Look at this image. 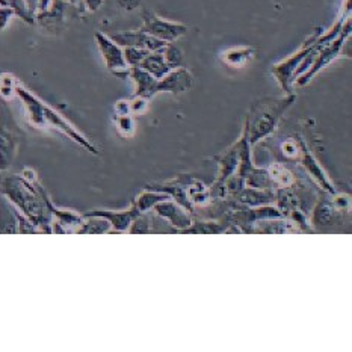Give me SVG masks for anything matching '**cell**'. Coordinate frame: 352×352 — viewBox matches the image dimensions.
<instances>
[{"instance_id":"obj_1","label":"cell","mask_w":352,"mask_h":352,"mask_svg":"<svg viewBox=\"0 0 352 352\" xmlns=\"http://www.w3.org/2000/svg\"><path fill=\"white\" fill-rule=\"evenodd\" d=\"M0 194L5 195L20 213L32 221L40 232H52V201L36 180L29 182L20 174L0 175Z\"/></svg>"},{"instance_id":"obj_2","label":"cell","mask_w":352,"mask_h":352,"mask_svg":"<svg viewBox=\"0 0 352 352\" xmlns=\"http://www.w3.org/2000/svg\"><path fill=\"white\" fill-rule=\"evenodd\" d=\"M15 96L20 98L23 106L26 108L28 120L34 127L55 129L58 132L70 138V140L78 145H80L82 148L88 150L89 153H93V155H98L97 147L88 140V138H85V135H82L72 122H68L58 111L50 108L49 104L41 102L40 98L30 93L29 89L17 85V88H15Z\"/></svg>"},{"instance_id":"obj_3","label":"cell","mask_w":352,"mask_h":352,"mask_svg":"<svg viewBox=\"0 0 352 352\" xmlns=\"http://www.w3.org/2000/svg\"><path fill=\"white\" fill-rule=\"evenodd\" d=\"M295 102V96L289 94L280 100H262L257 102L251 111L250 120L247 122L250 141L257 142L263 136L270 135L277 126L280 117L290 104Z\"/></svg>"},{"instance_id":"obj_4","label":"cell","mask_w":352,"mask_h":352,"mask_svg":"<svg viewBox=\"0 0 352 352\" xmlns=\"http://www.w3.org/2000/svg\"><path fill=\"white\" fill-rule=\"evenodd\" d=\"M20 130L15 124L6 100L0 98V171H8L17 157Z\"/></svg>"},{"instance_id":"obj_5","label":"cell","mask_w":352,"mask_h":352,"mask_svg":"<svg viewBox=\"0 0 352 352\" xmlns=\"http://www.w3.org/2000/svg\"><path fill=\"white\" fill-rule=\"evenodd\" d=\"M349 35H351V17H348L345 20V23H343V28L340 30V34L336 36L331 43H328L327 45H324V47L319 50V53L316 55L315 60H313V64L310 65L309 70L302 73L301 76H298V78L295 79L296 85H300V87L307 85V83L313 78H315V76L320 70H322V68H325L328 64H331L336 58L340 56V53L343 50V45H345Z\"/></svg>"},{"instance_id":"obj_6","label":"cell","mask_w":352,"mask_h":352,"mask_svg":"<svg viewBox=\"0 0 352 352\" xmlns=\"http://www.w3.org/2000/svg\"><path fill=\"white\" fill-rule=\"evenodd\" d=\"M318 36L319 35H311L309 40L301 45V49L298 50L295 55L289 56L287 59L283 60V63H278L272 67L274 78L277 79L280 87L285 89L286 93H290V89H292V85L295 83V73L298 68H300V65L302 64V60L307 58Z\"/></svg>"},{"instance_id":"obj_7","label":"cell","mask_w":352,"mask_h":352,"mask_svg":"<svg viewBox=\"0 0 352 352\" xmlns=\"http://www.w3.org/2000/svg\"><path fill=\"white\" fill-rule=\"evenodd\" d=\"M96 43L108 70L118 78L129 76V65L126 64L122 47L103 32H96Z\"/></svg>"},{"instance_id":"obj_8","label":"cell","mask_w":352,"mask_h":352,"mask_svg":"<svg viewBox=\"0 0 352 352\" xmlns=\"http://www.w3.org/2000/svg\"><path fill=\"white\" fill-rule=\"evenodd\" d=\"M141 30L153 35L160 41L174 43L188 32V28L186 25H182V23L160 19L153 12H144V25Z\"/></svg>"},{"instance_id":"obj_9","label":"cell","mask_w":352,"mask_h":352,"mask_svg":"<svg viewBox=\"0 0 352 352\" xmlns=\"http://www.w3.org/2000/svg\"><path fill=\"white\" fill-rule=\"evenodd\" d=\"M120 47H140L148 52H160L168 43L160 41L153 35L144 32V30H122L109 35Z\"/></svg>"},{"instance_id":"obj_10","label":"cell","mask_w":352,"mask_h":352,"mask_svg":"<svg viewBox=\"0 0 352 352\" xmlns=\"http://www.w3.org/2000/svg\"><path fill=\"white\" fill-rule=\"evenodd\" d=\"M194 79L189 70L183 67L173 68L170 73H166L162 79L157 80L156 93H171V94H180L189 91L192 87Z\"/></svg>"},{"instance_id":"obj_11","label":"cell","mask_w":352,"mask_h":352,"mask_svg":"<svg viewBox=\"0 0 352 352\" xmlns=\"http://www.w3.org/2000/svg\"><path fill=\"white\" fill-rule=\"evenodd\" d=\"M138 215H141V213H140V210L136 209V206L133 204L129 210L113 212V210H97L96 209V210L87 212L83 217H100V218H104L111 224V227L113 228V230L126 232V230H129V227L132 226L133 219Z\"/></svg>"},{"instance_id":"obj_12","label":"cell","mask_w":352,"mask_h":352,"mask_svg":"<svg viewBox=\"0 0 352 352\" xmlns=\"http://www.w3.org/2000/svg\"><path fill=\"white\" fill-rule=\"evenodd\" d=\"M129 78H132L135 82V96L138 97H144V98H150L153 96H156V85H157V79L153 78L150 73L142 70L141 67H130L129 68Z\"/></svg>"},{"instance_id":"obj_13","label":"cell","mask_w":352,"mask_h":352,"mask_svg":"<svg viewBox=\"0 0 352 352\" xmlns=\"http://www.w3.org/2000/svg\"><path fill=\"white\" fill-rule=\"evenodd\" d=\"M155 210L157 212V215L164 217L177 228H188L192 224V221L186 215L185 210L180 209L179 206H175L174 203H168V200L156 204Z\"/></svg>"},{"instance_id":"obj_14","label":"cell","mask_w":352,"mask_h":352,"mask_svg":"<svg viewBox=\"0 0 352 352\" xmlns=\"http://www.w3.org/2000/svg\"><path fill=\"white\" fill-rule=\"evenodd\" d=\"M19 233L17 209L5 195L0 194V234Z\"/></svg>"},{"instance_id":"obj_15","label":"cell","mask_w":352,"mask_h":352,"mask_svg":"<svg viewBox=\"0 0 352 352\" xmlns=\"http://www.w3.org/2000/svg\"><path fill=\"white\" fill-rule=\"evenodd\" d=\"M138 67H141L142 70L150 73L153 78H156L157 80L162 79L166 73H170L173 70V68L168 65V63L165 60V58L162 55V50L150 52L148 55L141 60V64Z\"/></svg>"},{"instance_id":"obj_16","label":"cell","mask_w":352,"mask_h":352,"mask_svg":"<svg viewBox=\"0 0 352 352\" xmlns=\"http://www.w3.org/2000/svg\"><path fill=\"white\" fill-rule=\"evenodd\" d=\"M83 217V215H82ZM111 230V224L100 217H83L82 224L76 228V233L82 234H100Z\"/></svg>"},{"instance_id":"obj_17","label":"cell","mask_w":352,"mask_h":352,"mask_svg":"<svg viewBox=\"0 0 352 352\" xmlns=\"http://www.w3.org/2000/svg\"><path fill=\"white\" fill-rule=\"evenodd\" d=\"M302 165L307 168L311 177L315 179L319 183V185H322V188L327 189V190H330V192H334V188L330 185V182L327 180L325 173L320 170V166L318 165L315 157H313L307 150H302Z\"/></svg>"},{"instance_id":"obj_18","label":"cell","mask_w":352,"mask_h":352,"mask_svg":"<svg viewBox=\"0 0 352 352\" xmlns=\"http://www.w3.org/2000/svg\"><path fill=\"white\" fill-rule=\"evenodd\" d=\"M256 50L251 47H237V49H230L224 52L223 59L227 65L230 67H243L245 64H248L250 60L254 58Z\"/></svg>"},{"instance_id":"obj_19","label":"cell","mask_w":352,"mask_h":352,"mask_svg":"<svg viewBox=\"0 0 352 352\" xmlns=\"http://www.w3.org/2000/svg\"><path fill=\"white\" fill-rule=\"evenodd\" d=\"M168 198H170V197H168L166 194L148 192V190H145V192H142L140 197L136 198L135 206H136V209L140 210V213H144V212H147L150 209H155L156 204L166 201Z\"/></svg>"},{"instance_id":"obj_20","label":"cell","mask_w":352,"mask_h":352,"mask_svg":"<svg viewBox=\"0 0 352 352\" xmlns=\"http://www.w3.org/2000/svg\"><path fill=\"white\" fill-rule=\"evenodd\" d=\"M0 6L12 8L15 15L29 23V25H34L35 23V15L28 10L25 0H0Z\"/></svg>"},{"instance_id":"obj_21","label":"cell","mask_w":352,"mask_h":352,"mask_svg":"<svg viewBox=\"0 0 352 352\" xmlns=\"http://www.w3.org/2000/svg\"><path fill=\"white\" fill-rule=\"evenodd\" d=\"M270 177L271 180H274L275 183H278L281 186H292V183L295 182L294 175L290 174V171H287L285 166L274 164L270 168Z\"/></svg>"},{"instance_id":"obj_22","label":"cell","mask_w":352,"mask_h":352,"mask_svg":"<svg viewBox=\"0 0 352 352\" xmlns=\"http://www.w3.org/2000/svg\"><path fill=\"white\" fill-rule=\"evenodd\" d=\"M162 55H164L165 60L168 63V65H170L171 68L182 67V64H183V53L177 47V45H174V43H168L165 45V47L162 49Z\"/></svg>"},{"instance_id":"obj_23","label":"cell","mask_w":352,"mask_h":352,"mask_svg":"<svg viewBox=\"0 0 352 352\" xmlns=\"http://www.w3.org/2000/svg\"><path fill=\"white\" fill-rule=\"evenodd\" d=\"M239 198L242 203H247L250 206H258L271 201L272 194L262 192V190H260V192H257V190H243Z\"/></svg>"},{"instance_id":"obj_24","label":"cell","mask_w":352,"mask_h":352,"mask_svg":"<svg viewBox=\"0 0 352 352\" xmlns=\"http://www.w3.org/2000/svg\"><path fill=\"white\" fill-rule=\"evenodd\" d=\"M15 88H17V80L12 74H2L0 76V98L3 100H10L15 94Z\"/></svg>"},{"instance_id":"obj_25","label":"cell","mask_w":352,"mask_h":352,"mask_svg":"<svg viewBox=\"0 0 352 352\" xmlns=\"http://www.w3.org/2000/svg\"><path fill=\"white\" fill-rule=\"evenodd\" d=\"M124 52V59H126V64L130 67H138L141 64V60L148 55V50L145 49H140V47H124L122 49Z\"/></svg>"},{"instance_id":"obj_26","label":"cell","mask_w":352,"mask_h":352,"mask_svg":"<svg viewBox=\"0 0 352 352\" xmlns=\"http://www.w3.org/2000/svg\"><path fill=\"white\" fill-rule=\"evenodd\" d=\"M333 218V206L328 203H320L315 212L316 224H330Z\"/></svg>"},{"instance_id":"obj_27","label":"cell","mask_w":352,"mask_h":352,"mask_svg":"<svg viewBox=\"0 0 352 352\" xmlns=\"http://www.w3.org/2000/svg\"><path fill=\"white\" fill-rule=\"evenodd\" d=\"M117 129L122 136H132L135 132V124L133 120L130 116H117L116 118Z\"/></svg>"},{"instance_id":"obj_28","label":"cell","mask_w":352,"mask_h":352,"mask_svg":"<svg viewBox=\"0 0 352 352\" xmlns=\"http://www.w3.org/2000/svg\"><path fill=\"white\" fill-rule=\"evenodd\" d=\"M148 108V98L135 96L133 100H130V113H144Z\"/></svg>"},{"instance_id":"obj_29","label":"cell","mask_w":352,"mask_h":352,"mask_svg":"<svg viewBox=\"0 0 352 352\" xmlns=\"http://www.w3.org/2000/svg\"><path fill=\"white\" fill-rule=\"evenodd\" d=\"M14 17H15V12L12 8L0 6V30H3L8 25H10V21Z\"/></svg>"},{"instance_id":"obj_30","label":"cell","mask_w":352,"mask_h":352,"mask_svg":"<svg viewBox=\"0 0 352 352\" xmlns=\"http://www.w3.org/2000/svg\"><path fill=\"white\" fill-rule=\"evenodd\" d=\"M116 113L117 116H130V102L120 100L116 103Z\"/></svg>"},{"instance_id":"obj_31","label":"cell","mask_w":352,"mask_h":352,"mask_svg":"<svg viewBox=\"0 0 352 352\" xmlns=\"http://www.w3.org/2000/svg\"><path fill=\"white\" fill-rule=\"evenodd\" d=\"M80 2L85 5V8H87L89 12H96L98 8L102 6L103 0H80Z\"/></svg>"},{"instance_id":"obj_32","label":"cell","mask_w":352,"mask_h":352,"mask_svg":"<svg viewBox=\"0 0 352 352\" xmlns=\"http://www.w3.org/2000/svg\"><path fill=\"white\" fill-rule=\"evenodd\" d=\"M283 151L286 153L287 156H295L296 155V145L292 141H287L283 144Z\"/></svg>"},{"instance_id":"obj_33","label":"cell","mask_w":352,"mask_h":352,"mask_svg":"<svg viewBox=\"0 0 352 352\" xmlns=\"http://www.w3.org/2000/svg\"><path fill=\"white\" fill-rule=\"evenodd\" d=\"M118 3L121 8H124V10L130 11L140 5V0H118Z\"/></svg>"},{"instance_id":"obj_34","label":"cell","mask_w":352,"mask_h":352,"mask_svg":"<svg viewBox=\"0 0 352 352\" xmlns=\"http://www.w3.org/2000/svg\"><path fill=\"white\" fill-rule=\"evenodd\" d=\"M25 2H26L28 10L35 15L36 14V0H25Z\"/></svg>"},{"instance_id":"obj_35","label":"cell","mask_w":352,"mask_h":352,"mask_svg":"<svg viewBox=\"0 0 352 352\" xmlns=\"http://www.w3.org/2000/svg\"><path fill=\"white\" fill-rule=\"evenodd\" d=\"M60 2H65V3H70V5H79L80 0H60Z\"/></svg>"}]
</instances>
